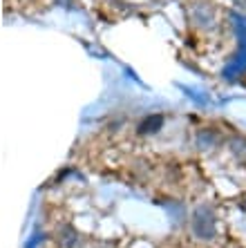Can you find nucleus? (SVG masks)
<instances>
[{
    "instance_id": "obj_1",
    "label": "nucleus",
    "mask_w": 246,
    "mask_h": 248,
    "mask_svg": "<svg viewBox=\"0 0 246 248\" xmlns=\"http://www.w3.org/2000/svg\"><path fill=\"white\" fill-rule=\"evenodd\" d=\"M193 232L199 239H213L217 232V219L208 206H199L193 215Z\"/></svg>"
},
{
    "instance_id": "obj_2",
    "label": "nucleus",
    "mask_w": 246,
    "mask_h": 248,
    "mask_svg": "<svg viewBox=\"0 0 246 248\" xmlns=\"http://www.w3.org/2000/svg\"><path fill=\"white\" fill-rule=\"evenodd\" d=\"M190 18H193L195 25H199L204 29L215 27V9L208 2H195V5H190Z\"/></svg>"
},
{
    "instance_id": "obj_3",
    "label": "nucleus",
    "mask_w": 246,
    "mask_h": 248,
    "mask_svg": "<svg viewBox=\"0 0 246 248\" xmlns=\"http://www.w3.org/2000/svg\"><path fill=\"white\" fill-rule=\"evenodd\" d=\"M164 125V116L155 114V116H148L146 121L141 123V127H139V132L141 134H150V132H157L159 127Z\"/></svg>"
},
{
    "instance_id": "obj_4",
    "label": "nucleus",
    "mask_w": 246,
    "mask_h": 248,
    "mask_svg": "<svg viewBox=\"0 0 246 248\" xmlns=\"http://www.w3.org/2000/svg\"><path fill=\"white\" fill-rule=\"evenodd\" d=\"M230 150H233V155L237 156L242 163H246V139H242V137L230 139Z\"/></svg>"
},
{
    "instance_id": "obj_5",
    "label": "nucleus",
    "mask_w": 246,
    "mask_h": 248,
    "mask_svg": "<svg viewBox=\"0 0 246 248\" xmlns=\"http://www.w3.org/2000/svg\"><path fill=\"white\" fill-rule=\"evenodd\" d=\"M233 2H235L237 7H240L242 12H246V0H233Z\"/></svg>"
},
{
    "instance_id": "obj_6",
    "label": "nucleus",
    "mask_w": 246,
    "mask_h": 248,
    "mask_svg": "<svg viewBox=\"0 0 246 248\" xmlns=\"http://www.w3.org/2000/svg\"><path fill=\"white\" fill-rule=\"evenodd\" d=\"M242 208H244V210H246V199H244V202H242Z\"/></svg>"
}]
</instances>
